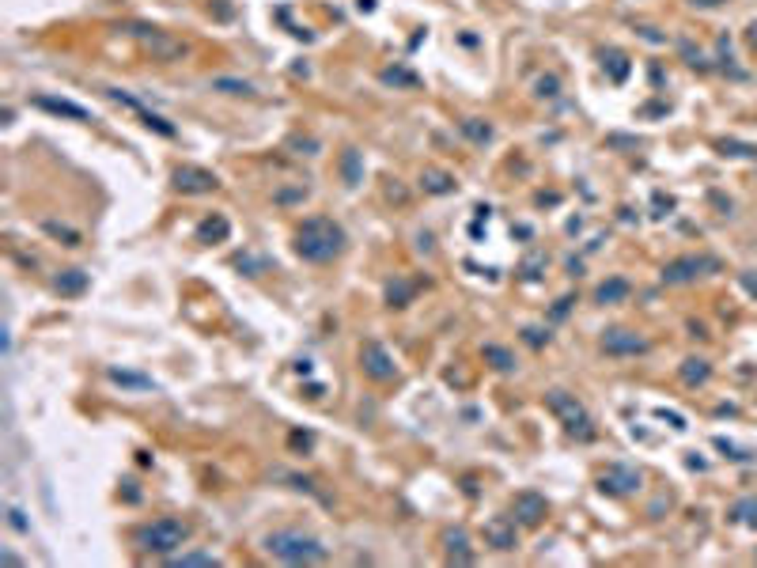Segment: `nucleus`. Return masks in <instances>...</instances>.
Returning a JSON list of instances; mask_svg holds the SVG:
<instances>
[{
	"instance_id": "obj_5",
	"label": "nucleus",
	"mask_w": 757,
	"mask_h": 568,
	"mask_svg": "<svg viewBox=\"0 0 757 568\" xmlns=\"http://www.w3.org/2000/svg\"><path fill=\"white\" fill-rule=\"evenodd\" d=\"M640 485H644V474L636 466H625V462L606 466V470H602V477H598V489H602V493H610V496L640 493Z\"/></svg>"
},
{
	"instance_id": "obj_42",
	"label": "nucleus",
	"mask_w": 757,
	"mask_h": 568,
	"mask_svg": "<svg viewBox=\"0 0 757 568\" xmlns=\"http://www.w3.org/2000/svg\"><path fill=\"white\" fill-rule=\"evenodd\" d=\"M750 42H753V50H757V23L750 27Z\"/></svg>"
},
{
	"instance_id": "obj_24",
	"label": "nucleus",
	"mask_w": 757,
	"mask_h": 568,
	"mask_svg": "<svg viewBox=\"0 0 757 568\" xmlns=\"http://www.w3.org/2000/svg\"><path fill=\"white\" fill-rule=\"evenodd\" d=\"M106 375L114 379V383H122V387H133V390H156V383L152 379H144V375H137V371H122V368H110Z\"/></svg>"
},
{
	"instance_id": "obj_32",
	"label": "nucleus",
	"mask_w": 757,
	"mask_h": 568,
	"mask_svg": "<svg viewBox=\"0 0 757 568\" xmlns=\"http://www.w3.org/2000/svg\"><path fill=\"white\" fill-rule=\"evenodd\" d=\"M534 95L537 99H557V95H561V80H557V76H542V80L534 84Z\"/></svg>"
},
{
	"instance_id": "obj_20",
	"label": "nucleus",
	"mask_w": 757,
	"mask_h": 568,
	"mask_svg": "<svg viewBox=\"0 0 757 568\" xmlns=\"http://www.w3.org/2000/svg\"><path fill=\"white\" fill-rule=\"evenodd\" d=\"M712 379V368H708V360H697V356H689L685 364H682V383L685 387H705Z\"/></svg>"
},
{
	"instance_id": "obj_15",
	"label": "nucleus",
	"mask_w": 757,
	"mask_h": 568,
	"mask_svg": "<svg viewBox=\"0 0 757 568\" xmlns=\"http://www.w3.org/2000/svg\"><path fill=\"white\" fill-rule=\"evenodd\" d=\"M443 545H447V561H455V564H474L477 561V553L469 550V534L462 527L447 530L443 534Z\"/></svg>"
},
{
	"instance_id": "obj_11",
	"label": "nucleus",
	"mask_w": 757,
	"mask_h": 568,
	"mask_svg": "<svg viewBox=\"0 0 757 568\" xmlns=\"http://www.w3.org/2000/svg\"><path fill=\"white\" fill-rule=\"evenodd\" d=\"M216 186H220V178L205 167H190L186 163V167L174 171V190H182V193H212Z\"/></svg>"
},
{
	"instance_id": "obj_14",
	"label": "nucleus",
	"mask_w": 757,
	"mask_h": 568,
	"mask_svg": "<svg viewBox=\"0 0 757 568\" xmlns=\"http://www.w3.org/2000/svg\"><path fill=\"white\" fill-rule=\"evenodd\" d=\"M35 106L38 110H50L57 118H72V122H91V110L72 99H57V95H35Z\"/></svg>"
},
{
	"instance_id": "obj_33",
	"label": "nucleus",
	"mask_w": 757,
	"mask_h": 568,
	"mask_svg": "<svg viewBox=\"0 0 757 568\" xmlns=\"http://www.w3.org/2000/svg\"><path fill=\"white\" fill-rule=\"evenodd\" d=\"M171 564H220L212 553H178V557H171Z\"/></svg>"
},
{
	"instance_id": "obj_12",
	"label": "nucleus",
	"mask_w": 757,
	"mask_h": 568,
	"mask_svg": "<svg viewBox=\"0 0 757 568\" xmlns=\"http://www.w3.org/2000/svg\"><path fill=\"white\" fill-rule=\"evenodd\" d=\"M511 511H515V519H519L523 527H537V523L545 519V511H550V504H545L542 493H530V489H526V493L515 496Z\"/></svg>"
},
{
	"instance_id": "obj_34",
	"label": "nucleus",
	"mask_w": 757,
	"mask_h": 568,
	"mask_svg": "<svg viewBox=\"0 0 757 568\" xmlns=\"http://www.w3.org/2000/svg\"><path fill=\"white\" fill-rule=\"evenodd\" d=\"M716 447H719V451H727V458H734V462H750V458H753L750 451H739V447H734L731 440H723V436H716Z\"/></svg>"
},
{
	"instance_id": "obj_22",
	"label": "nucleus",
	"mask_w": 757,
	"mask_h": 568,
	"mask_svg": "<svg viewBox=\"0 0 757 568\" xmlns=\"http://www.w3.org/2000/svg\"><path fill=\"white\" fill-rule=\"evenodd\" d=\"M208 87H216V91H224V95H258L254 84L235 80V76H216V80H208Z\"/></svg>"
},
{
	"instance_id": "obj_25",
	"label": "nucleus",
	"mask_w": 757,
	"mask_h": 568,
	"mask_svg": "<svg viewBox=\"0 0 757 568\" xmlns=\"http://www.w3.org/2000/svg\"><path fill=\"white\" fill-rule=\"evenodd\" d=\"M42 232H46V235H53V239H61L64 246H80V232H72L69 224H57V220H42Z\"/></svg>"
},
{
	"instance_id": "obj_40",
	"label": "nucleus",
	"mask_w": 757,
	"mask_h": 568,
	"mask_svg": "<svg viewBox=\"0 0 757 568\" xmlns=\"http://www.w3.org/2000/svg\"><path fill=\"white\" fill-rule=\"evenodd\" d=\"M568 303H572V300H561V303H557V307H553V319H564V311H568Z\"/></svg>"
},
{
	"instance_id": "obj_38",
	"label": "nucleus",
	"mask_w": 757,
	"mask_h": 568,
	"mask_svg": "<svg viewBox=\"0 0 757 568\" xmlns=\"http://www.w3.org/2000/svg\"><path fill=\"white\" fill-rule=\"evenodd\" d=\"M659 417H663V421H671V428H678V432L685 428V421L678 417V413H666V409H659Z\"/></svg>"
},
{
	"instance_id": "obj_2",
	"label": "nucleus",
	"mask_w": 757,
	"mask_h": 568,
	"mask_svg": "<svg viewBox=\"0 0 757 568\" xmlns=\"http://www.w3.org/2000/svg\"><path fill=\"white\" fill-rule=\"evenodd\" d=\"M266 550L284 564H322L330 557V550L322 542L303 530H273L266 538Z\"/></svg>"
},
{
	"instance_id": "obj_3",
	"label": "nucleus",
	"mask_w": 757,
	"mask_h": 568,
	"mask_svg": "<svg viewBox=\"0 0 757 568\" xmlns=\"http://www.w3.org/2000/svg\"><path fill=\"white\" fill-rule=\"evenodd\" d=\"M186 538H190V523H186V519H171V516L148 523V527H140L133 534V542L144 553H174L178 545H186Z\"/></svg>"
},
{
	"instance_id": "obj_17",
	"label": "nucleus",
	"mask_w": 757,
	"mask_h": 568,
	"mask_svg": "<svg viewBox=\"0 0 757 568\" xmlns=\"http://www.w3.org/2000/svg\"><path fill=\"white\" fill-rule=\"evenodd\" d=\"M232 235V224L224 216H208V220L197 224V243H224Z\"/></svg>"
},
{
	"instance_id": "obj_10",
	"label": "nucleus",
	"mask_w": 757,
	"mask_h": 568,
	"mask_svg": "<svg viewBox=\"0 0 757 568\" xmlns=\"http://www.w3.org/2000/svg\"><path fill=\"white\" fill-rule=\"evenodd\" d=\"M602 348H606L610 356H640L651 348V341L636 330H606L602 334Z\"/></svg>"
},
{
	"instance_id": "obj_29",
	"label": "nucleus",
	"mask_w": 757,
	"mask_h": 568,
	"mask_svg": "<svg viewBox=\"0 0 757 568\" xmlns=\"http://www.w3.org/2000/svg\"><path fill=\"white\" fill-rule=\"evenodd\" d=\"M545 266H550V258H545V254H530V258H526L523 266H519V273H523V280H537V277L545 273Z\"/></svg>"
},
{
	"instance_id": "obj_18",
	"label": "nucleus",
	"mask_w": 757,
	"mask_h": 568,
	"mask_svg": "<svg viewBox=\"0 0 757 568\" xmlns=\"http://www.w3.org/2000/svg\"><path fill=\"white\" fill-rule=\"evenodd\" d=\"M87 280H91V277H87L84 269H64L61 277L53 280V288H57L61 296H80V292L87 288Z\"/></svg>"
},
{
	"instance_id": "obj_30",
	"label": "nucleus",
	"mask_w": 757,
	"mask_h": 568,
	"mask_svg": "<svg viewBox=\"0 0 757 568\" xmlns=\"http://www.w3.org/2000/svg\"><path fill=\"white\" fill-rule=\"evenodd\" d=\"M387 300H390V307H405V303L413 300V284H405V280H394L390 288H387Z\"/></svg>"
},
{
	"instance_id": "obj_13",
	"label": "nucleus",
	"mask_w": 757,
	"mask_h": 568,
	"mask_svg": "<svg viewBox=\"0 0 757 568\" xmlns=\"http://www.w3.org/2000/svg\"><path fill=\"white\" fill-rule=\"evenodd\" d=\"M485 542L492 550H515L519 545V530H515V519L508 516H492L485 523Z\"/></svg>"
},
{
	"instance_id": "obj_7",
	"label": "nucleus",
	"mask_w": 757,
	"mask_h": 568,
	"mask_svg": "<svg viewBox=\"0 0 757 568\" xmlns=\"http://www.w3.org/2000/svg\"><path fill=\"white\" fill-rule=\"evenodd\" d=\"M129 35H137L144 46L152 50V57H159V61H178V57H186V46L178 38H167L163 30H156V27H140V23H129L125 27Z\"/></svg>"
},
{
	"instance_id": "obj_26",
	"label": "nucleus",
	"mask_w": 757,
	"mask_h": 568,
	"mask_svg": "<svg viewBox=\"0 0 757 568\" xmlns=\"http://www.w3.org/2000/svg\"><path fill=\"white\" fill-rule=\"evenodd\" d=\"M485 360H489V364L496 368V371H511V368H515V356H511L503 345H485Z\"/></svg>"
},
{
	"instance_id": "obj_37",
	"label": "nucleus",
	"mask_w": 757,
	"mask_h": 568,
	"mask_svg": "<svg viewBox=\"0 0 757 568\" xmlns=\"http://www.w3.org/2000/svg\"><path fill=\"white\" fill-rule=\"evenodd\" d=\"M8 519H12V527H16V530H27V519H23V511H19V508L8 511Z\"/></svg>"
},
{
	"instance_id": "obj_28",
	"label": "nucleus",
	"mask_w": 757,
	"mask_h": 568,
	"mask_svg": "<svg viewBox=\"0 0 757 568\" xmlns=\"http://www.w3.org/2000/svg\"><path fill=\"white\" fill-rule=\"evenodd\" d=\"M341 171H345V182L348 186H360V152L356 148H348L345 156H341Z\"/></svg>"
},
{
	"instance_id": "obj_39",
	"label": "nucleus",
	"mask_w": 757,
	"mask_h": 568,
	"mask_svg": "<svg viewBox=\"0 0 757 568\" xmlns=\"http://www.w3.org/2000/svg\"><path fill=\"white\" fill-rule=\"evenodd\" d=\"M742 284H746V292H750V296H757V277H753V273H742Z\"/></svg>"
},
{
	"instance_id": "obj_9",
	"label": "nucleus",
	"mask_w": 757,
	"mask_h": 568,
	"mask_svg": "<svg viewBox=\"0 0 757 568\" xmlns=\"http://www.w3.org/2000/svg\"><path fill=\"white\" fill-rule=\"evenodd\" d=\"M106 95H110L114 103H122V106H129L133 114H140V122H144L148 129H156V133H163V137H174V125L167 122V118H159L156 110H148L144 103L137 99V95H129L125 87H106Z\"/></svg>"
},
{
	"instance_id": "obj_1",
	"label": "nucleus",
	"mask_w": 757,
	"mask_h": 568,
	"mask_svg": "<svg viewBox=\"0 0 757 568\" xmlns=\"http://www.w3.org/2000/svg\"><path fill=\"white\" fill-rule=\"evenodd\" d=\"M345 250V232L330 216H311L295 232V254L303 261H330Z\"/></svg>"
},
{
	"instance_id": "obj_36",
	"label": "nucleus",
	"mask_w": 757,
	"mask_h": 568,
	"mask_svg": "<svg viewBox=\"0 0 757 568\" xmlns=\"http://www.w3.org/2000/svg\"><path fill=\"white\" fill-rule=\"evenodd\" d=\"M723 156H757V148L753 144H734V140H723Z\"/></svg>"
},
{
	"instance_id": "obj_31",
	"label": "nucleus",
	"mask_w": 757,
	"mask_h": 568,
	"mask_svg": "<svg viewBox=\"0 0 757 568\" xmlns=\"http://www.w3.org/2000/svg\"><path fill=\"white\" fill-rule=\"evenodd\" d=\"M382 84H394V87H416L421 80H416L413 72H405V69H387V72H382Z\"/></svg>"
},
{
	"instance_id": "obj_4",
	"label": "nucleus",
	"mask_w": 757,
	"mask_h": 568,
	"mask_svg": "<svg viewBox=\"0 0 757 568\" xmlns=\"http://www.w3.org/2000/svg\"><path fill=\"white\" fill-rule=\"evenodd\" d=\"M545 406H550V413L572 436H579V440H591V436H595V428H591V413L584 409V402H579L576 394H568V390H550V394H545Z\"/></svg>"
},
{
	"instance_id": "obj_23",
	"label": "nucleus",
	"mask_w": 757,
	"mask_h": 568,
	"mask_svg": "<svg viewBox=\"0 0 757 568\" xmlns=\"http://www.w3.org/2000/svg\"><path fill=\"white\" fill-rule=\"evenodd\" d=\"M458 129H462V133H466L469 140H474V144H489V140L496 137V133H492V125H489V122H481V118H466V122L458 125Z\"/></svg>"
},
{
	"instance_id": "obj_41",
	"label": "nucleus",
	"mask_w": 757,
	"mask_h": 568,
	"mask_svg": "<svg viewBox=\"0 0 757 568\" xmlns=\"http://www.w3.org/2000/svg\"><path fill=\"white\" fill-rule=\"evenodd\" d=\"M693 4H700V8H716V4H723V0H693Z\"/></svg>"
},
{
	"instance_id": "obj_19",
	"label": "nucleus",
	"mask_w": 757,
	"mask_h": 568,
	"mask_svg": "<svg viewBox=\"0 0 757 568\" xmlns=\"http://www.w3.org/2000/svg\"><path fill=\"white\" fill-rule=\"evenodd\" d=\"M421 186H424V193H451L455 190V174H447L440 167H428L421 174Z\"/></svg>"
},
{
	"instance_id": "obj_27",
	"label": "nucleus",
	"mask_w": 757,
	"mask_h": 568,
	"mask_svg": "<svg viewBox=\"0 0 757 568\" xmlns=\"http://www.w3.org/2000/svg\"><path fill=\"white\" fill-rule=\"evenodd\" d=\"M602 64H610V76H613V84H621L625 76H629V61H625V53H617V50L602 53Z\"/></svg>"
},
{
	"instance_id": "obj_16",
	"label": "nucleus",
	"mask_w": 757,
	"mask_h": 568,
	"mask_svg": "<svg viewBox=\"0 0 757 568\" xmlns=\"http://www.w3.org/2000/svg\"><path fill=\"white\" fill-rule=\"evenodd\" d=\"M629 292H632V284L625 280V277H610V280H602L598 288H595V300L602 303V307H610V303L629 300Z\"/></svg>"
},
{
	"instance_id": "obj_21",
	"label": "nucleus",
	"mask_w": 757,
	"mask_h": 568,
	"mask_svg": "<svg viewBox=\"0 0 757 568\" xmlns=\"http://www.w3.org/2000/svg\"><path fill=\"white\" fill-rule=\"evenodd\" d=\"M727 519L742 523V527H757V496H746V500H739V504H731Z\"/></svg>"
},
{
	"instance_id": "obj_8",
	"label": "nucleus",
	"mask_w": 757,
	"mask_h": 568,
	"mask_svg": "<svg viewBox=\"0 0 757 568\" xmlns=\"http://www.w3.org/2000/svg\"><path fill=\"white\" fill-rule=\"evenodd\" d=\"M719 261L716 258H674L663 266V280L666 284H685V280H697L700 273H716Z\"/></svg>"
},
{
	"instance_id": "obj_35",
	"label": "nucleus",
	"mask_w": 757,
	"mask_h": 568,
	"mask_svg": "<svg viewBox=\"0 0 757 568\" xmlns=\"http://www.w3.org/2000/svg\"><path fill=\"white\" fill-rule=\"evenodd\" d=\"M523 341L530 345V348H542L545 341H550V334H545L542 326H526V330H523Z\"/></svg>"
},
{
	"instance_id": "obj_6",
	"label": "nucleus",
	"mask_w": 757,
	"mask_h": 568,
	"mask_svg": "<svg viewBox=\"0 0 757 568\" xmlns=\"http://www.w3.org/2000/svg\"><path fill=\"white\" fill-rule=\"evenodd\" d=\"M360 368H364V375L375 379V383H390V379L398 375L394 356L387 353V345H379V341H368L360 348Z\"/></svg>"
}]
</instances>
